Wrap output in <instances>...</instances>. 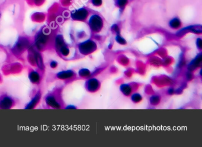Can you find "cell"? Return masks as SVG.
<instances>
[{"instance_id":"cell-1","label":"cell","mask_w":202,"mask_h":147,"mask_svg":"<svg viewBox=\"0 0 202 147\" xmlns=\"http://www.w3.org/2000/svg\"><path fill=\"white\" fill-rule=\"evenodd\" d=\"M90 24L93 30L98 31L102 26L101 20L99 16H94L90 20Z\"/></svg>"},{"instance_id":"cell-2","label":"cell","mask_w":202,"mask_h":147,"mask_svg":"<svg viewBox=\"0 0 202 147\" xmlns=\"http://www.w3.org/2000/svg\"><path fill=\"white\" fill-rule=\"evenodd\" d=\"M87 16V11L84 9H79L72 15V18L73 19L80 20L86 18Z\"/></svg>"},{"instance_id":"cell-3","label":"cell","mask_w":202,"mask_h":147,"mask_svg":"<svg viewBox=\"0 0 202 147\" xmlns=\"http://www.w3.org/2000/svg\"><path fill=\"white\" fill-rule=\"evenodd\" d=\"M47 40L46 36L43 33H40L37 36L36 38V45L38 47V48H40L41 46H44V45L46 43Z\"/></svg>"},{"instance_id":"cell-4","label":"cell","mask_w":202,"mask_h":147,"mask_svg":"<svg viewBox=\"0 0 202 147\" xmlns=\"http://www.w3.org/2000/svg\"><path fill=\"white\" fill-rule=\"evenodd\" d=\"M12 105V100L8 98H4L0 102V108L3 109H7L11 107Z\"/></svg>"},{"instance_id":"cell-5","label":"cell","mask_w":202,"mask_h":147,"mask_svg":"<svg viewBox=\"0 0 202 147\" xmlns=\"http://www.w3.org/2000/svg\"><path fill=\"white\" fill-rule=\"evenodd\" d=\"M47 103L52 107L54 108H59V105L58 103V102L55 100L54 98H53L52 96L48 97L46 99Z\"/></svg>"},{"instance_id":"cell-6","label":"cell","mask_w":202,"mask_h":147,"mask_svg":"<svg viewBox=\"0 0 202 147\" xmlns=\"http://www.w3.org/2000/svg\"><path fill=\"white\" fill-rule=\"evenodd\" d=\"M29 79L32 82L36 83L37 82H39V80L40 79V77H39V75H38V73L37 72L33 71L30 74Z\"/></svg>"},{"instance_id":"cell-7","label":"cell","mask_w":202,"mask_h":147,"mask_svg":"<svg viewBox=\"0 0 202 147\" xmlns=\"http://www.w3.org/2000/svg\"><path fill=\"white\" fill-rule=\"evenodd\" d=\"M39 99H40V94L37 93L36 95V96L35 97V98L32 100H31V102H30V103L28 105L27 108V109H30L31 108H33L35 105L36 103L38 102Z\"/></svg>"},{"instance_id":"cell-8","label":"cell","mask_w":202,"mask_h":147,"mask_svg":"<svg viewBox=\"0 0 202 147\" xmlns=\"http://www.w3.org/2000/svg\"><path fill=\"white\" fill-rule=\"evenodd\" d=\"M35 57H36V60L38 66L41 69H42L44 67V64H43V60H42V58H41V56L38 53H36L35 54Z\"/></svg>"},{"instance_id":"cell-9","label":"cell","mask_w":202,"mask_h":147,"mask_svg":"<svg viewBox=\"0 0 202 147\" xmlns=\"http://www.w3.org/2000/svg\"><path fill=\"white\" fill-rule=\"evenodd\" d=\"M57 76L60 79H65V78H67L70 77L71 76V72H70L69 71L61 72V73H58Z\"/></svg>"},{"instance_id":"cell-10","label":"cell","mask_w":202,"mask_h":147,"mask_svg":"<svg viewBox=\"0 0 202 147\" xmlns=\"http://www.w3.org/2000/svg\"><path fill=\"white\" fill-rule=\"evenodd\" d=\"M170 25H171L172 27L177 28L180 26V21L178 19H174L171 21V23H170Z\"/></svg>"},{"instance_id":"cell-11","label":"cell","mask_w":202,"mask_h":147,"mask_svg":"<svg viewBox=\"0 0 202 147\" xmlns=\"http://www.w3.org/2000/svg\"><path fill=\"white\" fill-rule=\"evenodd\" d=\"M127 0H118V3L120 7H123L127 3Z\"/></svg>"},{"instance_id":"cell-12","label":"cell","mask_w":202,"mask_h":147,"mask_svg":"<svg viewBox=\"0 0 202 147\" xmlns=\"http://www.w3.org/2000/svg\"><path fill=\"white\" fill-rule=\"evenodd\" d=\"M61 52L63 55H67L68 53V49L65 47H61Z\"/></svg>"},{"instance_id":"cell-13","label":"cell","mask_w":202,"mask_h":147,"mask_svg":"<svg viewBox=\"0 0 202 147\" xmlns=\"http://www.w3.org/2000/svg\"><path fill=\"white\" fill-rule=\"evenodd\" d=\"M92 2L94 5L99 6L102 4V0H92Z\"/></svg>"},{"instance_id":"cell-14","label":"cell","mask_w":202,"mask_h":147,"mask_svg":"<svg viewBox=\"0 0 202 147\" xmlns=\"http://www.w3.org/2000/svg\"><path fill=\"white\" fill-rule=\"evenodd\" d=\"M57 64H56V63L55 61H52L51 62V63H50V66L52 67L53 68H55Z\"/></svg>"}]
</instances>
